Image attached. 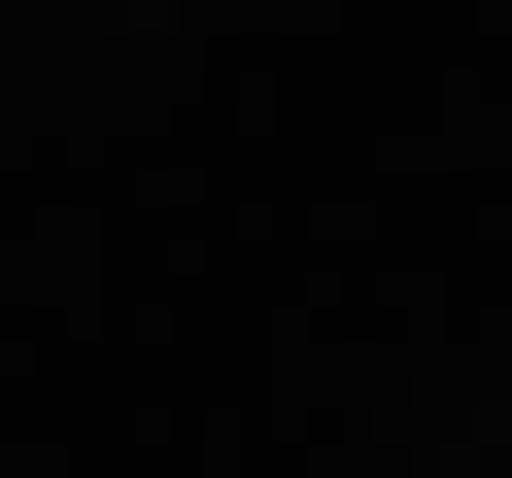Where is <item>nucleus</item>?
<instances>
[]
</instances>
